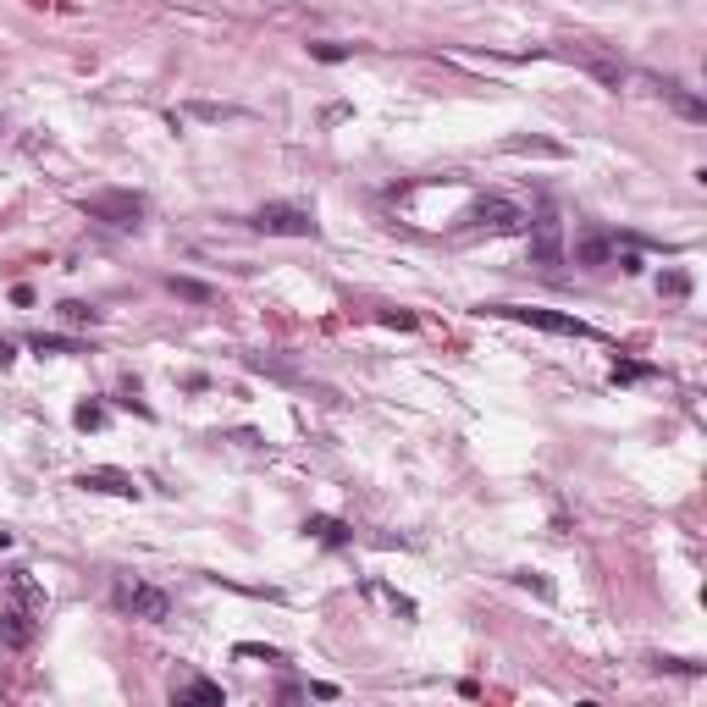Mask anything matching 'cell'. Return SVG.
Returning a JSON list of instances; mask_svg holds the SVG:
<instances>
[{"label":"cell","mask_w":707,"mask_h":707,"mask_svg":"<svg viewBox=\"0 0 707 707\" xmlns=\"http://www.w3.org/2000/svg\"><path fill=\"white\" fill-rule=\"evenodd\" d=\"M481 315L525 321V326L553 332V337H597V326H592V321H581V315H558V310H542V304H481Z\"/></svg>","instance_id":"6da1fadb"},{"label":"cell","mask_w":707,"mask_h":707,"mask_svg":"<svg viewBox=\"0 0 707 707\" xmlns=\"http://www.w3.org/2000/svg\"><path fill=\"white\" fill-rule=\"evenodd\" d=\"M249 227L265 233V238H315V233H321V222L310 216V210H304V204H288V199L260 204L254 216H249Z\"/></svg>","instance_id":"7a4b0ae2"},{"label":"cell","mask_w":707,"mask_h":707,"mask_svg":"<svg viewBox=\"0 0 707 707\" xmlns=\"http://www.w3.org/2000/svg\"><path fill=\"white\" fill-rule=\"evenodd\" d=\"M84 216L100 222V227H116V233H133L138 222H144V194H133V188H105V194L84 199Z\"/></svg>","instance_id":"3957f363"},{"label":"cell","mask_w":707,"mask_h":707,"mask_svg":"<svg viewBox=\"0 0 707 707\" xmlns=\"http://www.w3.org/2000/svg\"><path fill=\"white\" fill-rule=\"evenodd\" d=\"M111 608L127 613V619L161 624V619L172 613V597H166L161 586H150V581H116V586H111Z\"/></svg>","instance_id":"277c9868"},{"label":"cell","mask_w":707,"mask_h":707,"mask_svg":"<svg viewBox=\"0 0 707 707\" xmlns=\"http://www.w3.org/2000/svg\"><path fill=\"white\" fill-rule=\"evenodd\" d=\"M531 227V216L520 204H509V199H475L470 210H464V233H525Z\"/></svg>","instance_id":"5b68a950"},{"label":"cell","mask_w":707,"mask_h":707,"mask_svg":"<svg viewBox=\"0 0 707 707\" xmlns=\"http://www.w3.org/2000/svg\"><path fill=\"white\" fill-rule=\"evenodd\" d=\"M558 55H563V61H581V66H586V73H592L597 84H608V89H619V84L630 78V66H624L619 55H608V50H597V45H563Z\"/></svg>","instance_id":"8992f818"},{"label":"cell","mask_w":707,"mask_h":707,"mask_svg":"<svg viewBox=\"0 0 707 707\" xmlns=\"http://www.w3.org/2000/svg\"><path fill=\"white\" fill-rule=\"evenodd\" d=\"M531 260L536 265H558L563 260V222L553 216V210H542V216L531 222Z\"/></svg>","instance_id":"52a82bcc"},{"label":"cell","mask_w":707,"mask_h":707,"mask_svg":"<svg viewBox=\"0 0 707 707\" xmlns=\"http://www.w3.org/2000/svg\"><path fill=\"white\" fill-rule=\"evenodd\" d=\"M78 486H84V492H105V498H138V481H133L127 470H105V464L78 470Z\"/></svg>","instance_id":"ba28073f"},{"label":"cell","mask_w":707,"mask_h":707,"mask_svg":"<svg viewBox=\"0 0 707 707\" xmlns=\"http://www.w3.org/2000/svg\"><path fill=\"white\" fill-rule=\"evenodd\" d=\"M652 89H658V95H663V100H669L685 122H707V100H702V95H691L680 78H652Z\"/></svg>","instance_id":"9c48e42d"},{"label":"cell","mask_w":707,"mask_h":707,"mask_svg":"<svg viewBox=\"0 0 707 707\" xmlns=\"http://www.w3.org/2000/svg\"><path fill=\"white\" fill-rule=\"evenodd\" d=\"M172 702H177V707H188V702H199V707H222L227 691H222L216 680H204V674H188L183 685H172Z\"/></svg>","instance_id":"30bf717a"},{"label":"cell","mask_w":707,"mask_h":707,"mask_svg":"<svg viewBox=\"0 0 707 707\" xmlns=\"http://www.w3.org/2000/svg\"><path fill=\"white\" fill-rule=\"evenodd\" d=\"M34 642V619L28 613H6L0 619V647H28Z\"/></svg>","instance_id":"8fae6325"},{"label":"cell","mask_w":707,"mask_h":707,"mask_svg":"<svg viewBox=\"0 0 707 707\" xmlns=\"http://www.w3.org/2000/svg\"><path fill=\"white\" fill-rule=\"evenodd\" d=\"M608 254H613V233H592V238L575 244V260H581V265H602Z\"/></svg>","instance_id":"7c38bea8"},{"label":"cell","mask_w":707,"mask_h":707,"mask_svg":"<svg viewBox=\"0 0 707 707\" xmlns=\"http://www.w3.org/2000/svg\"><path fill=\"white\" fill-rule=\"evenodd\" d=\"M304 531H310V536H321L326 547H348V525H343V520H326V514H310V520H304Z\"/></svg>","instance_id":"4fadbf2b"},{"label":"cell","mask_w":707,"mask_h":707,"mask_svg":"<svg viewBox=\"0 0 707 707\" xmlns=\"http://www.w3.org/2000/svg\"><path fill=\"white\" fill-rule=\"evenodd\" d=\"M188 116H199V122H238V116H244V105H216V100H194V105H188Z\"/></svg>","instance_id":"5bb4252c"},{"label":"cell","mask_w":707,"mask_h":707,"mask_svg":"<svg viewBox=\"0 0 707 707\" xmlns=\"http://www.w3.org/2000/svg\"><path fill=\"white\" fill-rule=\"evenodd\" d=\"M166 288H172L177 299H188V304H210V299H216V294H210L204 282H194V276H166Z\"/></svg>","instance_id":"9a60e30c"},{"label":"cell","mask_w":707,"mask_h":707,"mask_svg":"<svg viewBox=\"0 0 707 707\" xmlns=\"http://www.w3.org/2000/svg\"><path fill=\"white\" fill-rule=\"evenodd\" d=\"M509 155H563V144H547V138H509V144H503Z\"/></svg>","instance_id":"2e32d148"},{"label":"cell","mask_w":707,"mask_h":707,"mask_svg":"<svg viewBox=\"0 0 707 707\" xmlns=\"http://www.w3.org/2000/svg\"><path fill=\"white\" fill-rule=\"evenodd\" d=\"M61 321H66V326H95L100 310H95V304H78V299H66V304H61Z\"/></svg>","instance_id":"e0dca14e"},{"label":"cell","mask_w":707,"mask_h":707,"mask_svg":"<svg viewBox=\"0 0 707 707\" xmlns=\"http://www.w3.org/2000/svg\"><path fill=\"white\" fill-rule=\"evenodd\" d=\"M34 354H84V343H78V337H45V332H39V337H34Z\"/></svg>","instance_id":"ac0fdd59"},{"label":"cell","mask_w":707,"mask_h":707,"mask_svg":"<svg viewBox=\"0 0 707 707\" xmlns=\"http://www.w3.org/2000/svg\"><path fill=\"white\" fill-rule=\"evenodd\" d=\"M78 426H84V432L105 426V409H100V403H84V409H78Z\"/></svg>","instance_id":"d6986e66"},{"label":"cell","mask_w":707,"mask_h":707,"mask_svg":"<svg viewBox=\"0 0 707 707\" xmlns=\"http://www.w3.org/2000/svg\"><path fill=\"white\" fill-rule=\"evenodd\" d=\"M310 55H321V61H348L354 50H348V45H310Z\"/></svg>","instance_id":"ffe728a7"},{"label":"cell","mask_w":707,"mask_h":707,"mask_svg":"<svg viewBox=\"0 0 707 707\" xmlns=\"http://www.w3.org/2000/svg\"><path fill=\"white\" fill-rule=\"evenodd\" d=\"M658 669H674V674H702V663H691V658H652Z\"/></svg>","instance_id":"44dd1931"},{"label":"cell","mask_w":707,"mask_h":707,"mask_svg":"<svg viewBox=\"0 0 707 707\" xmlns=\"http://www.w3.org/2000/svg\"><path fill=\"white\" fill-rule=\"evenodd\" d=\"M663 294H674V299H685V294H691V282H685L680 271H669V276H663Z\"/></svg>","instance_id":"7402d4cb"},{"label":"cell","mask_w":707,"mask_h":707,"mask_svg":"<svg viewBox=\"0 0 707 707\" xmlns=\"http://www.w3.org/2000/svg\"><path fill=\"white\" fill-rule=\"evenodd\" d=\"M12 360H17V348H12L6 337H0V365H12Z\"/></svg>","instance_id":"603a6c76"}]
</instances>
